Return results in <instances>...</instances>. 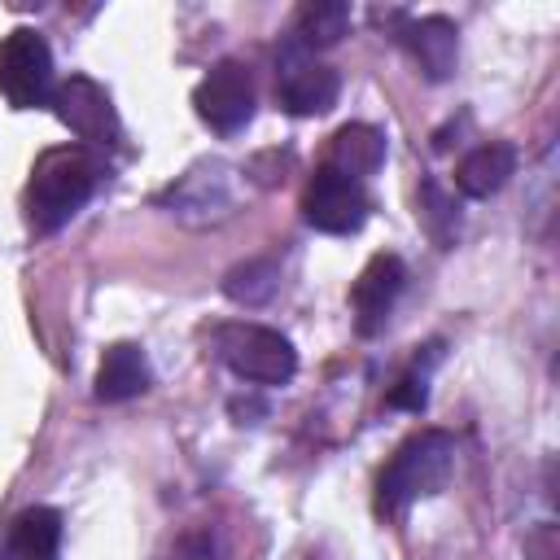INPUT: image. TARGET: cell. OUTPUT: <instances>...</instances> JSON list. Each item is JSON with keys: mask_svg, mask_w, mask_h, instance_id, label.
I'll return each mask as SVG.
<instances>
[{"mask_svg": "<svg viewBox=\"0 0 560 560\" xmlns=\"http://www.w3.org/2000/svg\"><path fill=\"white\" fill-rule=\"evenodd\" d=\"M101 179V162L83 149V144H61L39 153V162L31 166V184H26V219L35 232H57L66 228L83 201L96 192Z\"/></svg>", "mask_w": 560, "mask_h": 560, "instance_id": "cell-1", "label": "cell"}, {"mask_svg": "<svg viewBox=\"0 0 560 560\" xmlns=\"http://www.w3.org/2000/svg\"><path fill=\"white\" fill-rule=\"evenodd\" d=\"M455 472V442L442 429H424L416 438H407L394 459L385 464L381 481H376V503L381 512H402L416 499L438 494Z\"/></svg>", "mask_w": 560, "mask_h": 560, "instance_id": "cell-2", "label": "cell"}, {"mask_svg": "<svg viewBox=\"0 0 560 560\" xmlns=\"http://www.w3.org/2000/svg\"><path fill=\"white\" fill-rule=\"evenodd\" d=\"M214 354L254 385H289L298 372V350L284 332L267 324H223L214 328Z\"/></svg>", "mask_w": 560, "mask_h": 560, "instance_id": "cell-3", "label": "cell"}, {"mask_svg": "<svg viewBox=\"0 0 560 560\" xmlns=\"http://www.w3.org/2000/svg\"><path fill=\"white\" fill-rule=\"evenodd\" d=\"M52 48L39 31L18 26L0 39V92L13 109H35L52 101Z\"/></svg>", "mask_w": 560, "mask_h": 560, "instance_id": "cell-4", "label": "cell"}, {"mask_svg": "<svg viewBox=\"0 0 560 560\" xmlns=\"http://www.w3.org/2000/svg\"><path fill=\"white\" fill-rule=\"evenodd\" d=\"M192 105H197V118L219 131V136H236L249 118H254V79H249V66L236 61V57H223L206 70V79L197 83L192 92Z\"/></svg>", "mask_w": 560, "mask_h": 560, "instance_id": "cell-5", "label": "cell"}, {"mask_svg": "<svg viewBox=\"0 0 560 560\" xmlns=\"http://www.w3.org/2000/svg\"><path fill=\"white\" fill-rule=\"evenodd\" d=\"M337 92H341L337 70L324 66V61H315L306 48L289 44L276 57V101H280L284 114H293V118L328 114L337 105Z\"/></svg>", "mask_w": 560, "mask_h": 560, "instance_id": "cell-6", "label": "cell"}, {"mask_svg": "<svg viewBox=\"0 0 560 560\" xmlns=\"http://www.w3.org/2000/svg\"><path fill=\"white\" fill-rule=\"evenodd\" d=\"M302 219L315 228V232H328V236H350L368 223V192L359 179L332 171V166H319L302 192Z\"/></svg>", "mask_w": 560, "mask_h": 560, "instance_id": "cell-7", "label": "cell"}, {"mask_svg": "<svg viewBox=\"0 0 560 560\" xmlns=\"http://www.w3.org/2000/svg\"><path fill=\"white\" fill-rule=\"evenodd\" d=\"M52 114L88 144H118L122 140V122H118V109H114V96L88 79V74H70L52 88Z\"/></svg>", "mask_w": 560, "mask_h": 560, "instance_id": "cell-8", "label": "cell"}, {"mask_svg": "<svg viewBox=\"0 0 560 560\" xmlns=\"http://www.w3.org/2000/svg\"><path fill=\"white\" fill-rule=\"evenodd\" d=\"M402 284H407V267H402L398 254H376L359 271V280L350 284V311H354V328L363 337H376L385 328V319H389Z\"/></svg>", "mask_w": 560, "mask_h": 560, "instance_id": "cell-9", "label": "cell"}, {"mask_svg": "<svg viewBox=\"0 0 560 560\" xmlns=\"http://www.w3.org/2000/svg\"><path fill=\"white\" fill-rule=\"evenodd\" d=\"M402 44L411 48L416 66L424 70V79L442 83L455 74V61H459V31L451 18L442 13H429V18H416L402 26Z\"/></svg>", "mask_w": 560, "mask_h": 560, "instance_id": "cell-10", "label": "cell"}, {"mask_svg": "<svg viewBox=\"0 0 560 560\" xmlns=\"http://www.w3.org/2000/svg\"><path fill=\"white\" fill-rule=\"evenodd\" d=\"M149 381H153V372H149L144 350L136 341H114L96 368V398L101 402H127V398L144 394Z\"/></svg>", "mask_w": 560, "mask_h": 560, "instance_id": "cell-11", "label": "cell"}, {"mask_svg": "<svg viewBox=\"0 0 560 560\" xmlns=\"http://www.w3.org/2000/svg\"><path fill=\"white\" fill-rule=\"evenodd\" d=\"M512 171H516V149L503 140H490V144H477L455 166V184L464 197H490L512 179Z\"/></svg>", "mask_w": 560, "mask_h": 560, "instance_id": "cell-12", "label": "cell"}, {"mask_svg": "<svg viewBox=\"0 0 560 560\" xmlns=\"http://www.w3.org/2000/svg\"><path fill=\"white\" fill-rule=\"evenodd\" d=\"M381 162H385V136L376 127H368V122H346L332 136L324 166H332V171H341L350 179H363V175L381 171Z\"/></svg>", "mask_w": 560, "mask_h": 560, "instance_id": "cell-13", "label": "cell"}, {"mask_svg": "<svg viewBox=\"0 0 560 560\" xmlns=\"http://www.w3.org/2000/svg\"><path fill=\"white\" fill-rule=\"evenodd\" d=\"M61 551V512L57 508H26L9 525V556L13 560H57Z\"/></svg>", "mask_w": 560, "mask_h": 560, "instance_id": "cell-14", "label": "cell"}, {"mask_svg": "<svg viewBox=\"0 0 560 560\" xmlns=\"http://www.w3.org/2000/svg\"><path fill=\"white\" fill-rule=\"evenodd\" d=\"M350 31V4L346 0H306L293 13V44L298 48H332Z\"/></svg>", "mask_w": 560, "mask_h": 560, "instance_id": "cell-15", "label": "cell"}, {"mask_svg": "<svg viewBox=\"0 0 560 560\" xmlns=\"http://www.w3.org/2000/svg\"><path fill=\"white\" fill-rule=\"evenodd\" d=\"M276 284H280L276 262L271 258H249V262H241V267L228 271L223 293L236 298V302H245V306H258V302H267L276 293Z\"/></svg>", "mask_w": 560, "mask_h": 560, "instance_id": "cell-16", "label": "cell"}, {"mask_svg": "<svg viewBox=\"0 0 560 560\" xmlns=\"http://www.w3.org/2000/svg\"><path fill=\"white\" fill-rule=\"evenodd\" d=\"M433 363H438V346H429V354H424V363L416 359L411 363V372L389 389V407H402V411H420L424 407V398H429V372H433Z\"/></svg>", "mask_w": 560, "mask_h": 560, "instance_id": "cell-17", "label": "cell"}, {"mask_svg": "<svg viewBox=\"0 0 560 560\" xmlns=\"http://www.w3.org/2000/svg\"><path fill=\"white\" fill-rule=\"evenodd\" d=\"M175 560H223V556H219V542L210 529H192L175 542Z\"/></svg>", "mask_w": 560, "mask_h": 560, "instance_id": "cell-18", "label": "cell"}, {"mask_svg": "<svg viewBox=\"0 0 560 560\" xmlns=\"http://www.w3.org/2000/svg\"><path fill=\"white\" fill-rule=\"evenodd\" d=\"M525 556L529 560H560V547H556V525H538L529 538H525Z\"/></svg>", "mask_w": 560, "mask_h": 560, "instance_id": "cell-19", "label": "cell"}]
</instances>
